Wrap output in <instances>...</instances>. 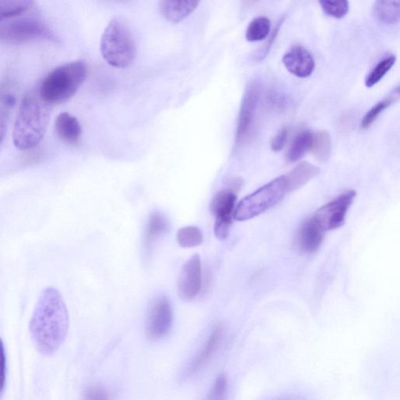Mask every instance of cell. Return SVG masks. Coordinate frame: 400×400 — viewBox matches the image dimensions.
I'll return each mask as SVG.
<instances>
[{"mask_svg": "<svg viewBox=\"0 0 400 400\" xmlns=\"http://www.w3.org/2000/svg\"><path fill=\"white\" fill-rule=\"evenodd\" d=\"M68 329V312L61 292L54 288L44 289L29 324L31 337L39 352L54 354L66 339Z\"/></svg>", "mask_w": 400, "mask_h": 400, "instance_id": "cell-1", "label": "cell"}, {"mask_svg": "<svg viewBox=\"0 0 400 400\" xmlns=\"http://www.w3.org/2000/svg\"><path fill=\"white\" fill-rule=\"evenodd\" d=\"M51 114V105L39 92L24 96L14 128V143L21 150L34 149L42 141Z\"/></svg>", "mask_w": 400, "mask_h": 400, "instance_id": "cell-2", "label": "cell"}, {"mask_svg": "<svg viewBox=\"0 0 400 400\" xmlns=\"http://www.w3.org/2000/svg\"><path fill=\"white\" fill-rule=\"evenodd\" d=\"M86 73V65L83 61L61 65L44 78L39 88V94L51 105L66 102L83 85Z\"/></svg>", "mask_w": 400, "mask_h": 400, "instance_id": "cell-3", "label": "cell"}, {"mask_svg": "<svg viewBox=\"0 0 400 400\" xmlns=\"http://www.w3.org/2000/svg\"><path fill=\"white\" fill-rule=\"evenodd\" d=\"M101 51L106 61L111 66L126 68L136 56V44L132 31L120 19L112 20L101 38Z\"/></svg>", "mask_w": 400, "mask_h": 400, "instance_id": "cell-4", "label": "cell"}, {"mask_svg": "<svg viewBox=\"0 0 400 400\" xmlns=\"http://www.w3.org/2000/svg\"><path fill=\"white\" fill-rule=\"evenodd\" d=\"M288 193L284 175L274 179L242 199L235 207L234 218L245 222L271 209Z\"/></svg>", "mask_w": 400, "mask_h": 400, "instance_id": "cell-5", "label": "cell"}, {"mask_svg": "<svg viewBox=\"0 0 400 400\" xmlns=\"http://www.w3.org/2000/svg\"><path fill=\"white\" fill-rule=\"evenodd\" d=\"M37 40L55 42L56 37L47 24L37 19H11L0 23V43L19 44Z\"/></svg>", "mask_w": 400, "mask_h": 400, "instance_id": "cell-6", "label": "cell"}, {"mask_svg": "<svg viewBox=\"0 0 400 400\" xmlns=\"http://www.w3.org/2000/svg\"><path fill=\"white\" fill-rule=\"evenodd\" d=\"M260 100V86L252 81L245 91L235 133V147L238 150L246 144L254 133Z\"/></svg>", "mask_w": 400, "mask_h": 400, "instance_id": "cell-7", "label": "cell"}, {"mask_svg": "<svg viewBox=\"0 0 400 400\" xmlns=\"http://www.w3.org/2000/svg\"><path fill=\"white\" fill-rule=\"evenodd\" d=\"M356 195L354 190L347 191L316 212L313 218L324 232L336 230L344 225Z\"/></svg>", "mask_w": 400, "mask_h": 400, "instance_id": "cell-8", "label": "cell"}, {"mask_svg": "<svg viewBox=\"0 0 400 400\" xmlns=\"http://www.w3.org/2000/svg\"><path fill=\"white\" fill-rule=\"evenodd\" d=\"M236 200L234 189L230 188L219 191L211 202L210 210L215 217V234L220 240H226L230 235Z\"/></svg>", "mask_w": 400, "mask_h": 400, "instance_id": "cell-9", "label": "cell"}, {"mask_svg": "<svg viewBox=\"0 0 400 400\" xmlns=\"http://www.w3.org/2000/svg\"><path fill=\"white\" fill-rule=\"evenodd\" d=\"M173 324V310L167 297H158L152 302L147 314L146 334L153 340L167 336Z\"/></svg>", "mask_w": 400, "mask_h": 400, "instance_id": "cell-10", "label": "cell"}, {"mask_svg": "<svg viewBox=\"0 0 400 400\" xmlns=\"http://www.w3.org/2000/svg\"><path fill=\"white\" fill-rule=\"evenodd\" d=\"M202 262L200 256H193L183 265L178 284L179 297L190 302L198 296L202 289Z\"/></svg>", "mask_w": 400, "mask_h": 400, "instance_id": "cell-11", "label": "cell"}, {"mask_svg": "<svg viewBox=\"0 0 400 400\" xmlns=\"http://www.w3.org/2000/svg\"><path fill=\"white\" fill-rule=\"evenodd\" d=\"M282 62L292 75L301 78L312 76L315 69V61L312 54L302 46H293L284 55Z\"/></svg>", "mask_w": 400, "mask_h": 400, "instance_id": "cell-12", "label": "cell"}, {"mask_svg": "<svg viewBox=\"0 0 400 400\" xmlns=\"http://www.w3.org/2000/svg\"><path fill=\"white\" fill-rule=\"evenodd\" d=\"M223 332L224 327L220 324H217L212 330L205 345L188 369L187 376L191 377L198 374L210 362L222 342Z\"/></svg>", "mask_w": 400, "mask_h": 400, "instance_id": "cell-13", "label": "cell"}, {"mask_svg": "<svg viewBox=\"0 0 400 400\" xmlns=\"http://www.w3.org/2000/svg\"><path fill=\"white\" fill-rule=\"evenodd\" d=\"M324 232L315 220L309 218L301 225L297 235V246L305 254H313L320 248Z\"/></svg>", "mask_w": 400, "mask_h": 400, "instance_id": "cell-14", "label": "cell"}, {"mask_svg": "<svg viewBox=\"0 0 400 400\" xmlns=\"http://www.w3.org/2000/svg\"><path fill=\"white\" fill-rule=\"evenodd\" d=\"M199 1H171L165 0L159 4V9L165 19L170 22L178 23L183 21L197 9Z\"/></svg>", "mask_w": 400, "mask_h": 400, "instance_id": "cell-15", "label": "cell"}, {"mask_svg": "<svg viewBox=\"0 0 400 400\" xmlns=\"http://www.w3.org/2000/svg\"><path fill=\"white\" fill-rule=\"evenodd\" d=\"M57 136L68 144H76L81 135V127L76 117L64 112L59 114L55 122Z\"/></svg>", "mask_w": 400, "mask_h": 400, "instance_id": "cell-16", "label": "cell"}, {"mask_svg": "<svg viewBox=\"0 0 400 400\" xmlns=\"http://www.w3.org/2000/svg\"><path fill=\"white\" fill-rule=\"evenodd\" d=\"M319 174L320 170L315 165L309 162L300 163L288 175H284L288 193L297 190Z\"/></svg>", "mask_w": 400, "mask_h": 400, "instance_id": "cell-17", "label": "cell"}, {"mask_svg": "<svg viewBox=\"0 0 400 400\" xmlns=\"http://www.w3.org/2000/svg\"><path fill=\"white\" fill-rule=\"evenodd\" d=\"M170 225L167 217L165 215L155 212L149 219L147 224L146 230L144 234V247L147 252H150L153 249V246L161 235L168 232Z\"/></svg>", "mask_w": 400, "mask_h": 400, "instance_id": "cell-18", "label": "cell"}, {"mask_svg": "<svg viewBox=\"0 0 400 400\" xmlns=\"http://www.w3.org/2000/svg\"><path fill=\"white\" fill-rule=\"evenodd\" d=\"M313 135L314 133L309 130H303L293 138L287 155L289 162H297L303 158L307 152L312 150Z\"/></svg>", "mask_w": 400, "mask_h": 400, "instance_id": "cell-19", "label": "cell"}, {"mask_svg": "<svg viewBox=\"0 0 400 400\" xmlns=\"http://www.w3.org/2000/svg\"><path fill=\"white\" fill-rule=\"evenodd\" d=\"M373 8L375 18L381 22L386 24H396L399 22V1H377Z\"/></svg>", "mask_w": 400, "mask_h": 400, "instance_id": "cell-20", "label": "cell"}, {"mask_svg": "<svg viewBox=\"0 0 400 400\" xmlns=\"http://www.w3.org/2000/svg\"><path fill=\"white\" fill-rule=\"evenodd\" d=\"M34 4L28 0H0V23L26 12Z\"/></svg>", "mask_w": 400, "mask_h": 400, "instance_id": "cell-21", "label": "cell"}, {"mask_svg": "<svg viewBox=\"0 0 400 400\" xmlns=\"http://www.w3.org/2000/svg\"><path fill=\"white\" fill-rule=\"evenodd\" d=\"M312 152L320 161L328 160L332 153V138L327 130H318L313 135Z\"/></svg>", "mask_w": 400, "mask_h": 400, "instance_id": "cell-22", "label": "cell"}, {"mask_svg": "<svg viewBox=\"0 0 400 400\" xmlns=\"http://www.w3.org/2000/svg\"><path fill=\"white\" fill-rule=\"evenodd\" d=\"M399 88L397 87L393 93L383 99L365 114V116L361 120V128L362 129L369 128L375 120L381 116L382 112L388 109L391 104L399 100Z\"/></svg>", "mask_w": 400, "mask_h": 400, "instance_id": "cell-23", "label": "cell"}, {"mask_svg": "<svg viewBox=\"0 0 400 400\" xmlns=\"http://www.w3.org/2000/svg\"><path fill=\"white\" fill-rule=\"evenodd\" d=\"M177 241L179 246L183 248L197 247L202 243L203 235L199 227L188 226L178 230Z\"/></svg>", "mask_w": 400, "mask_h": 400, "instance_id": "cell-24", "label": "cell"}, {"mask_svg": "<svg viewBox=\"0 0 400 400\" xmlns=\"http://www.w3.org/2000/svg\"><path fill=\"white\" fill-rule=\"evenodd\" d=\"M271 30V21L266 17H259L252 20L247 28L246 38L254 43L265 39Z\"/></svg>", "mask_w": 400, "mask_h": 400, "instance_id": "cell-25", "label": "cell"}, {"mask_svg": "<svg viewBox=\"0 0 400 400\" xmlns=\"http://www.w3.org/2000/svg\"><path fill=\"white\" fill-rule=\"evenodd\" d=\"M396 61L394 55L386 57L385 59L379 61L366 78L365 85L367 88H371L378 84L379 81L386 75L391 68L394 67Z\"/></svg>", "mask_w": 400, "mask_h": 400, "instance_id": "cell-26", "label": "cell"}, {"mask_svg": "<svg viewBox=\"0 0 400 400\" xmlns=\"http://www.w3.org/2000/svg\"><path fill=\"white\" fill-rule=\"evenodd\" d=\"M323 11L337 19H341L346 17L349 11V3L346 0H339V1H320L319 2Z\"/></svg>", "mask_w": 400, "mask_h": 400, "instance_id": "cell-27", "label": "cell"}, {"mask_svg": "<svg viewBox=\"0 0 400 400\" xmlns=\"http://www.w3.org/2000/svg\"><path fill=\"white\" fill-rule=\"evenodd\" d=\"M227 389V381L224 375H220L212 388L208 400H224Z\"/></svg>", "mask_w": 400, "mask_h": 400, "instance_id": "cell-28", "label": "cell"}, {"mask_svg": "<svg viewBox=\"0 0 400 400\" xmlns=\"http://www.w3.org/2000/svg\"><path fill=\"white\" fill-rule=\"evenodd\" d=\"M83 400H110L108 391L99 386L87 388L83 394Z\"/></svg>", "mask_w": 400, "mask_h": 400, "instance_id": "cell-29", "label": "cell"}, {"mask_svg": "<svg viewBox=\"0 0 400 400\" xmlns=\"http://www.w3.org/2000/svg\"><path fill=\"white\" fill-rule=\"evenodd\" d=\"M6 357L3 339L0 338V394L6 386Z\"/></svg>", "mask_w": 400, "mask_h": 400, "instance_id": "cell-30", "label": "cell"}, {"mask_svg": "<svg viewBox=\"0 0 400 400\" xmlns=\"http://www.w3.org/2000/svg\"><path fill=\"white\" fill-rule=\"evenodd\" d=\"M289 135V129L283 128L279 133L273 138L271 143V148L274 152H280L283 150L285 143H287Z\"/></svg>", "mask_w": 400, "mask_h": 400, "instance_id": "cell-31", "label": "cell"}, {"mask_svg": "<svg viewBox=\"0 0 400 400\" xmlns=\"http://www.w3.org/2000/svg\"><path fill=\"white\" fill-rule=\"evenodd\" d=\"M283 21L284 18H282V20H280V21L277 23V26L273 31L271 37L269 38L268 42L265 45L264 50L260 53V56H258L260 60H264L267 56L268 53L270 52L271 48L275 43V40L276 39L277 34H279Z\"/></svg>", "mask_w": 400, "mask_h": 400, "instance_id": "cell-32", "label": "cell"}, {"mask_svg": "<svg viewBox=\"0 0 400 400\" xmlns=\"http://www.w3.org/2000/svg\"><path fill=\"white\" fill-rule=\"evenodd\" d=\"M6 133L5 120L0 118V144L2 143Z\"/></svg>", "mask_w": 400, "mask_h": 400, "instance_id": "cell-33", "label": "cell"}, {"mask_svg": "<svg viewBox=\"0 0 400 400\" xmlns=\"http://www.w3.org/2000/svg\"><path fill=\"white\" fill-rule=\"evenodd\" d=\"M272 400H304V399L297 396L285 395V396L277 397Z\"/></svg>", "mask_w": 400, "mask_h": 400, "instance_id": "cell-34", "label": "cell"}, {"mask_svg": "<svg viewBox=\"0 0 400 400\" xmlns=\"http://www.w3.org/2000/svg\"><path fill=\"white\" fill-rule=\"evenodd\" d=\"M5 103L6 106H10V107H13V106L14 105L16 101L14 98V96H7L5 97Z\"/></svg>", "mask_w": 400, "mask_h": 400, "instance_id": "cell-35", "label": "cell"}]
</instances>
